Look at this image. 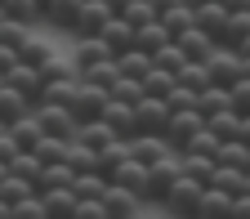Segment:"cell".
<instances>
[{
	"mask_svg": "<svg viewBox=\"0 0 250 219\" xmlns=\"http://www.w3.org/2000/svg\"><path fill=\"white\" fill-rule=\"evenodd\" d=\"M188 5H210V0H188Z\"/></svg>",
	"mask_w": 250,
	"mask_h": 219,
	"instance_id": "cell-46",
	"label": "cell"
},
{
	"mask_svg": "<svg viewBox=\"0 0 250 219\" xmlns=\"http://www.w3.org/2000/svg\"><path fill=\"white\" fill-rule=\"evenodd\" d=\"M0 175H22V179H31V183L41 188V175H45V156H41L36 148H22V152L14 156V161H5V166H0Z\"/></svg>",
	"mask_w": 250,
	"mask_h": 219,
	"instance_id": "cell-13",
	"label": "cell"
},
{
	"mask_svg": "<svg viewBox=\"0 0 250 219\" xmlns=\"http://www.w3.org/2000/svg\"><path fill=\"white\" fill-rule=\"evenodd\" d=\"M31 41V22H18V18H5V31H0V45H27Z\"/></svg>",
	"mask_w": 250,
	"mask_h": 219,
	"instance_id": "cell-39",
	"label": "cell"
},
{
	"mask_svg": "<svg viewBox=\"0 0 250 219\" xmlns=\"http://www.w3.org/2000/svg\"><path fill=\"white\" fill-rule=\"evenodd\" d=\"M41 5H49V0H41Z\"/></svg>",
	"mask_w": 250,
	"mask_h": 219,
	"instance_id": "cell-48",
	"label": "cell"
},
{
	"mask_svg": "<svg viewBox=\"0 0 250 219\" xmlns=\"http://www.w3.org/2000/svg\"><path fill=\"white\" fill-rule=\"evenodd\" d=\"M0 81H5V85H18V89L27 94L31 103H41V99H45V85H49V81H45V72H41V67H31L27 58L18 63V67H9Z\"/></svg>",
	"mask_w": 250,
	"mask_h": 219,
	"instance_id": "cell-5",
	"label": "cell"
},
{
	"mask_svg": "<svg viewBox=\"0 0 250 219\" xmlns=\"http://www.w3.org/2000/svg\"><path fill=\"white\" fill-rule=\"evenodd\" d=\"M206 188H210V183H201V179H192V175L183 170V175L174 179V188H170V197L161 201V210H166V215H201Z\"/></svg>",
	"mask_w": 250,
	"mask_h": 219,
	"instance_id": "cell-2",
	"label": "cell"
},
{
	"mask_svg": "<svg viewBox=\"0 0 250 219\" xmlns=\"http://www.w3.org/2000/svg\"><path fill=\"white\" fill-rule=\"evenodd\" d=\"M241 58H250V41H246V45H241Z\"/></svg>",
	"mask_w": 250,
	"mask_h": 219,
	"instance_id": "cell-45",
	"label": "cell"
},
{
	"mask_svg": "<svg viewBox=\"0 0 250 219\" xmlns=\"http://www.w3.org/2000/svg\"><path fill=\"white\" fill-rule=\"evenodd\" d=\"M232 206H237V197L228 193V188H206V197H201V215H232Z\"/></svg>",
	"mask_w": 250,
	"mask_h": 219,
	"instance_id": "cell-28",
	"label": "cell"
},
{
	"mask_svg": "<svg viewBox=\"0 0 250 219\" xmlns=\"http://www.w3.org/2000/svg\"><path fill=\"white\" fill-rule=\"evenodd\" d=\"M161 22L170 27V36L179 41L183 31H192V27H197V9H192V5L183 0V5H170V9H161Z\"/></svg>",
	"mask_w": 250,
	"mask_h": 219,
	"instance_id": "cell-24",
	"label": "cell"
},
{
	"mask_svg": "<svg viewBox=\"0 0 250 219\" xmlns=\"http://www.w3.org/2000/svg\"><path fill=\"white\" fill-rule=\"evenodd\" d=\"M31 193H41L31 179H22V175H0V206H5V215H9L18 201H27Z\"/></svg>",
	"mask_w": 250,
	"mask_h": 219,
	"instance_id": "cell-16",
	"label": "cell"
},
{
	"mask_svg": "<svg viewBox=\"0 0 250 219\" xmlns=\"http://www.w3.org/2000/svg\"><path fill=\"white\" fill-rule=\"evenodd\" d=\"M45 206H49V219H76V206H81V193L72 183H58V188H45Z\"/></svg>",
	"mask_w": 250,
	"mask_h": 219,
	"instance_id": "cell-9",
	"label": "cell"
},
{
	"mask_svg": "<svg viewBox=\"0 0 250 219\" xmlns=\"http://www.w3.org/2000/svg\"><path fill=\"white\" fill-rule=\"evenodd\" d=\"M134 143V156L143 166H156L161 156H170L174 152V143H170V134H139V139H130Z\"/></svg>",
	"mask_w": 250,
	"mask_h": 219,
	"instance_id": "cell-15",
	"label": "cell"
},
{
	"mask_svg": "<svg viewBox=\"0 0 250 219\" xmlns=\"http://www.w3.org/2000/svg\"><path fill=\"white\" fill-rule=\"evenodd\" d=\"M103 201H107V219H134V215L147 206V197L134 193V188H125V183H112Z\"/></svg>",
	"mask_w": 250,
	"mask_h": 219,
	"instance_id": "cell-7",
	"label": "cell"
},
{
	"mask_svg": "<svg viewBox=\"0 0 250 219\" xmlns=\"http://www.w3.org/2000/svg\"><path fill=\"white\" fill-rule=\"evenodd\" d=\"M67 166L81 175V170H99V148H89V143H81V139H72V148H67Z\"/></svg>",
	"mask_w": 250,
	"mask_h": 219,
	"instance_id": "cell-30",
	"label": "cell"
},
{
	"mask_svg": "<svg viewBox=\"0 0 250 219\" xmlns=\"http://www.w3.org/2000/svg\"><path fill=\"white\" fill-rule=\"evenodd\" d=\"M201 125H206V112H201V108H188V112H174V116H170V130H166V134H170L174 148H188V139H192Z\"/></svg>",
	"mask_w": 250,
	"mask_h": 219,
	"instance_id": "cell-12",
	"label": "cell"
},
{
	"mask_svg": "<svg viewBox=\"0 0 250 219\" xmlns=\"http://www.w3.org/2000/svg\"><path fill=\"white\" fill-rule=\"evenodd\" d=\"M58 183H76V170L67 161H45V175H41V193L45 188H58Z\"/></svg>",
	"mask_w": 250,
	"mask_h": 219,
	"instance_id": "cell-34",
	"label": "cell"
},
{
	"mask_svg": "<svg viewBox=\"0 0 250 219\" xmlns=\"http://www.w3.org/2000/svg\"><path fill=\"white\" fill-rule=\"evenodd\" d=\"M183 170L192 179H201V183H210L214 170H219V156L214 152H183Z\"/></svg>",
	"mask_w": 250,
	"mask_h": 219,
	"instance_id": "cell-25",
	"label": "cell"
},
{
	"mask_svg": "<svg viewBox=\"0 0 250 219\" xmlns=\"http://www.w3.org/2000/svg\"><path fill=\"white\" fill-rule=\"evenodd\" d=\"M72 58H76L81 72H89V67H99V63H107V58H116V54H112V45H107L103 36H81L76 49H72Z\"/></svg>",
	"mask_w": 250,
	"mask_h": 219,
	"instance_id": "cell-10",
	"label": "cell"
},
{
	"mask_svg": "<svg viewBox=\"0 0 250 219\" xmlns=\"http://www.w3.org/2000/svg\"><path fill=\"white\" fill-rule=\"evenodd\" d=\"M197 108L206 112V121L219 116V112H228V108H232V85H219V81L206 85V89H201V99H197Z\"/></svg>",
	"mask_w": 250,
	"mask_h": 219,
	"instance_id": "cell-22",
	"label": "cell"
},
{
	"mask_svg": "<svg viewBox=\"0 0 250 219\" xmlns=\"http://www.w3.org/2000/svg\"><path fill=\"white\" fill-rule=\"evenodd\" d=\"M210 183H214V188H228V193L237 197V193H246V170H241V166H224V161H219V170H214Z\"/></svg>",
	"mask_w": 250,
	"mask_h": 219,
	"instance_id": "cell-32",
	"label": "cell"
},
{
	"mask_svg": "<svg viewBox=\"0 0 250 219\" xmlns=\"http://www.w3.org/2000/svg\"><path fill=\"white\" fill-rule=\"evenodd\" d=\"M197 99H201V94H197L192 85H183V81H179V85H174V89L166 94V103H170V112H188V108H197Z\"/></svg>",
	"mask_w": 250,
	"mask_h": 219,
	"instance_id": "cell-38",
	"label": "cell"
},
{
	"mask_svg": "<svg viewBox=\"0 0 250 219\" xmlns=\"http://www.w3.org/2000/svg\"><path fill=\"white\" fill-rule=\"evenodd\" d=\"M210 130H214L219 139H241V112H237V108H228V112L210 116Z\"/></svg>",
	"mask_w": 250,
	"mask_h": 219,
	"instance_id": "cell-33",
	"label": "cell"
},
{
	"mask_svg": "<svg viewBox=\"0 0 250 219\" xmlns=\"http://www.w3.org/2000/svg\"><path fill=\"white\" fill-rule=\"evenodd\" d=\"M103 41L112 45V54H125V49L134 45V22L125 18V14H112V22L103 27Z\"/></svg>",
	"mask_w": 250,
	"mask_h": 219,
	"instance_id": "cell-20",
	"label": "cell"
},
{
	"mask_svg": "<svg viewBox=\"0 0 250 219\" xmlns=\"http://www.w3.org/2000/svg\"><path fill=\"white\" fill-rule=\"evenodd\" d=\"M125 18H130V22H134V31H139L143 22H152V18H161V9H156L152 0H134V5L125 9Z\"/></svg>",
	"mask_w": 250,
	"mask_h": 219,
	"instance_id": "cell-40",
	"label": "cell"
},
{
	"mask_svg": "<svg viewBox=\"0 0 250 219\" xmlns=\"http://www.w3.org/2000/svg\"><path fill=\"white\" fill-rule=\"evenodd\" d=\"M246 193H250V170H246Z\"/></svg>",
	"mask_w": 250,
	"mask_h": 219,
	"instance_id": "cell-47",
	"label": "cell"
},
{
	"mask_svg": "<svg viewBox=\"0 0 250 219\" xmlns=\"http://www.w3.org/2000/svg\"><path fill=\"white\" fill-rule=\"evenodd\" d=\"M112 5L107 0H85L81 5V14H76V22H72V36L81 41V36H103V27L112 22Z\"/></svg>",
	"mask_w": 250,
	"mask_h": 219,
	"instance_id": "cell-3",
	"label": "cell"
},
{
	"mask_svg": "<svg viewBox=\"0 0 250 219\" xmlns=\"http://www.w3.org/2000/svg\"><path fill=\"white\" fill-rule=\"evenodd\" d=\"M246 41H250V9H232V18H228V31H224V45L241 49Z\"/></svg>",
	"mask_w": 250,
	"mask_h": 219,
	"instance_id": "cell-29",
	"label": "cell"
},
{
	"mask_svg": "<svg viewBox=\"0 0 250 219\" xmlns=\"http://www.w3.org/2000/svg\"><path fill=\"white\" fill-rule=\"evenodd\" d=\"M31 108H36V103H31L18 85H5V81H0V121H5V125H14V121L27 116Z\"/></svg>",
	"mask_w": 250,
	"mask_h": 219,
	"instance_id": "cell-14",
	"label": "cell"
},
{
	"mask_svg": "<svg viewBox=\"0 0 250 219\" xmlns=\"http://www.w3.org/2000/svg\"><path fill=\"white\" fill-rule=\"evenodd\" d=\"M9 219H49V206H45L41 193H31L27 201H18V206L9 210Z\"/></svg>",
	"mask_w": 250,
	"mask_h": 219,
	"instance_id": "cell-35",
	"label": "cell"
},
{
	"mask_svg": "<svg viewBox=\"0 0 250 219\" xmlns=\"http://www.w3.org/2000/svg\"><path fill=\"white\" fill-rule=\"evenodd\" d=\"M112 183H125V188H134V193L147 197V166L139 161V156H125V161L112 170Z\"/></svg>",
	"mask_w": 250,
	"mask_h": 219,
	"instance_id": "cell-18",
	"label": "cell"
},
{
	"mask_svg": "<svg viewBox=\"0 0 250 219\" xmlns=\"http://www.w3.org/2000/svg\"><path fill=\"white\" fill-rule=\"evenodd\" d=\"M54 54H58V49H54V45H49V41H41V36H31V41H27V45H22V58H27V63H31V67H45V63H49V58H54Z\"/></svg>",
	"mask_w": 250,
	"mask_h": 219,
	"instance_id": "cell-36",
	"label": "cell"
},
{
	"mask_svg": "<svg viewBox=\"0 0 250 219\" xmlns=\"http://www.w3.org/2000/svg\"><path fill=\"white\" fill-rule=\"evenodd\" d=\"M170 116L174 112H170V103L161 99V94H147V99L139 103V130L143 134H166L170 130Z\"/></svg>",
	"mask_w": 250,
	"mask_h": 219,
	"instance_id": "cell-8",
	"label": "cell"
},
{
	"mask_svg": "<svg viewBox=\"0 0 250 219\" xmlns=\"http://www.w3.org/2000/svg\"><path fill=\"white\" fill-rule=\"evenodd\" d=\"M72 188H76L81 197H107V188H112V175H103V170H81Z\"/></svg>",
	"mask_w": 250,
	"mask_h": 219,
	"instance_id": "cell-26",
	"label": "cell"
},
{
	"mask_svg": "<svg viewBox=\"0 0 250 219\" xmlns=\"http://www.w3.org/2000/svg\"><path fill=\"white\" fill-rule=\"evenodd\" d=\"M228 9H250V0H224Z\"/></svg>",
	"mask_w": 250,
	"mask_h": 219,
	"instance_id": "cell-43",
	"label": "cell"
},
{
	"mask_svg": "<svg viewBox=\"0 0 250 219\" xmlns=\"http://www.w3.org/2000/svg\"><path fill=\"white\" fill-rule=\"evenodd\" d=\"M210 76H214L219 85H237V81L246 76V58H241V49L219 45V49L210 54Z\"/></svg>",
	"mask_w": 250,
	"mask_h": 219,
	"instance_id": "cell-4",
	"label": "cell"
},
{
	"mask_svg": "<svg viewBox=\"0 0 250 219\" xmlns=\"http://www.w3.org/2000/svg\"><path fill=\"white\" fill-rule=\"evenodd\" d=\"M232 108H237L241 116H250V76H241V81L232 85Z\"/></svg>",
	"mask_w": 250,
	"mask_h": 219,
	"instance_id": "cell-41",
	"label": "cell"
},
{
	"mask_svg": "<svg viewBox=\"0 0 250 219\" xmlns=\"http://www.w3.org/2000/svg\"><path fill=\"white\" fill-rule=\"evenodd\" d=\"M81 143H89V148H107L112 139H121L116 134V125L107 121V116H89V121H81V134H76Z\"/></svg>",
	"mask_w": 250,
	"mask_h": 219,
	"instance_id": "cell-17",
	"label": "cell"
},
{
	"mask_svg": "<svg viewBox=\"0 0 250 219\" xmlns=\"http://www.w3.org/2000/svg\"><path fill=\"white\" fill-rule=\"evenodd\" d=\"M107 5H112L116 14H125V9H130V5H134V0H107Z\"/></svg>",
	"mask_w": 250,
	"mask_h": 219,
	"instance_id": "cell-42",
	"label": "cell"
},
{
	"mask_svg": "<svg viewBox=\"0 0 250 219\" xmlns=\"http://www.w3.org/2000/svg\"><path fill=\"white\" fill-rule=\"evenodd\" d=\"M116 63H121V76H147L156 67L152 49H143V45H130L125 54H116Z\"/></svg>",
	"mask_w": 250,
	"mask_h": 219,
	"instance_id": "cell-21",
	"label": "cell"
},
{
	"mask_svg": "<svg viewBox=\"0 0 250 219\" xmlns=\"http://www.w3.org/2000/svg\"><path fill=\"white\" fill-rule=\"evenodd\" d=\"M152 58H156V67H166V72H174V76H179V72L188 67V49H183L179 41H170V45H161V49H156Z\"/></svg>",
	"mask_w": 250,
	"mask_h": 219,
	"instance_id": "cell-31",
	"label": "cell"
},
{
	"mask_svg": "<svg viewBox=\"0 0 250 219\" xmlns=\"http://www.w3.org/2000/svg\"><path fill=\"white\" fill-rule=\"evenodd\" d=\"M183 175V148H174L170 156H161L156 166H147V206H161L170 197L174 179Z\"/></svg>",
	"mask_w": 250,
	"mask_h": 219,
	"instance_id": "cell-1",
	"label": "cell"
},
{
	"mask_svg": "<svg viewBox=\"0 0 250 219\" xmlns=\"http://www.w3.org/2000/svg\"><path fill=\"white\" fill-rule=\"evenodd\" d=\"M156 9H170V5H183V0H152Z\"/></svg>",
	"mask_w": 250,
	"mask_h": 219,
	"instance_id": "cell-44",
	"label": "cell"
},
{
	"mask_svg": "<svg viewBox=\"0 0 250 219\" xmlns=\"http://www.w3.org/2000/svg\"><path fill=\"white\" fill-rule=\"evenodd\" d=\"M125 156H134V143H130V139H112L107 148H99V170L112 175V170L125 161Z\"/></svg>",
	"mask_w": 250,
	"mask_h": 219,
	"instance_id": "cell-27",
	"label": "cell"
},
{
	"mask_svg": "<svg viewBox=\"0 0 250 219\" xmlns=\"http://www.w3.org/2000/svg\"><path fill=\"white\" fill-rule=\"evenodd\" d=\"M107 103H112V89H107V85H99V81H81L72 112H76L81 121H89V116H103V108H107Z\"/></svg>",
	"mask_w": 250,
	"mask_h": 219,
	"instance_id": "cell-6",
	"label": "cell"
},
{
	"mask_svg": "<svg viewBox=\"0 0 250 219\" xmlns=\"http://www.w3.org/2000/svg\"><path fill=\"white\" fill-rule=\"evenodd\" d=\"M179 45L188 49V58H197V63H210V54L219 49V41L210 36L206 27H192V31H183V36H179Z\"/></svg>",
	"mask_w": 250,
	"mask_h": 219,
	"instance_id": "cell-19",
	"label": "cell"
},
{
	"mask_svg": "<svg viewBox=\"0 0 250 219\" xmlns=\"http://www.w3.org/2000/svg\"><path fill=\"white\" fill-rule=\"evenodd\" d=\"M81 5H85V0H49V5H45V22H49V27H58V31H72V22H76Z\"/></svg>",
	"mask_w": 250,
	"mask_h": 219,
	"instance_id": "cell-23",
	"label": "cell"
},
{
	"mask_svg": "<svg viewBox=\"0 0 250 219\" xmlns=\"http://www.w3.org/2000/svg\"><path fill=\"white\" fill-rule=\"evenodd\" d=\"M143 85H147V94H161V99H166V94L179 85V76H174V72H166V67H152V72L143 76Z\"/></svg>",
	"mask_w": 250,
	"mask_h": 219,
	"instance_id": "cell-37",
	"label": "cell"
},
{
	"mask_svg": "<svg viewBox=\"0 0 250 219\" xmlns=\"http://www.w3.org/2000/svg\"><path fill=\"white\" fill-rule=\"evenodd\" d=\"M197 9V27H206L210 36L224 45V31H228V18H232V9L224 5V0H210V5H192Z\"/></svg>",
	"mask_w": 250,
	"mask_h": 219,
	"instance_id": "cell-11",
	"label": "cell"
}]
</instances>
